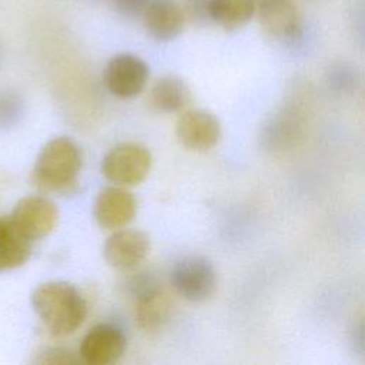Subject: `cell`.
<instances>
[{"label":"cell","instance_id":"7c38bea8","mask_svg":"<svg viewBox=\"0 0 365 365\" xmlns=\"http://www.w3.org/2000/svg\"><path fill=\"white\" fill-rule=\"evenodd\" d=\"M137 214V200L125 188L106 187L94 202V218L106 230H120L127 227Z\"/></svg>","mask_w":365,"mask_h":365},{"label":"cell","instance_id":"7a4b0ae2","mask_svg":"<svg viewBox=\"0 0 365 365\" xmlns=\"http://www.w3.org/2000/svg\"><path fill=\"white\" fill-rule=\"evenodd\" d=\"M81 165L80 147L68 137H56L38 153L31 178L43 191L73 194L78 188Z\"/></svg>","mask_w":365,"mask_h":365},{"label":"cell","instance_id":"2e32d148","mask_svg":"<svg viewBox=\"0 0 365 365\" xmlns=\"http://www.w3.org/2000/svg\"><path fill=\"white\" fill-rule=\"evenodd\" d=\"M252 0H210L208 20L225 30H235L254 17Z\"/></svg>","mask_w":365,"mask_h":365},{"label":"cell","instance_id":"d6986e66","mask_svg":"<svg viewBox=\"0 0 365 365\" xmlns=\"http://www.w3.org/2000/svg\"><path fill=\"white\" fill-rule=\"evenodd\" d=\"M41 364H76L78 362V358L73 355V352L63 349V348H53L43 354V356L38 359Z\"/></svg>","mask_w":365,"mask_h":365},{"label":"cell","instance_id":"8992f818","mask_svg":"<svg viewBox=\"0 0 365 365\" xmlns=\"http://www.w3.org/2000/svg\"><path fill=\"white\" fill-rule=\"evenodd\" d=\"M9 218L19 232L34 244L57 227L58 210L47 197L29 195L14 205Z\"/></svg>","mask_w":365,"mask_h":365},{"label":"cell","instance_id":"5bb4252c","mask_svg":"<svg viewBox=\"0 0 365 365\" xmlns=\"http://www.w3.org/2000/svg\"><path fill=\"white\" fill-rule=\"evenodd\" d=\"M33 245L19 232L9 215L0 217V272L26 264L31 255Z\"/></svg>","mask_w":365,"mask_h":365},{"label":"cell","instance_id":"9a60e30c","mask_svg":"<svg viewBox=\"0 0 365 365\" xmlns=\"http://www.w3.org/2000/svg\"><path fill=\"white\" fill-rule=\"evenodd\" d=\"M151 106L163 113H180L191 101L188 84L177 76H164L158 78L150 90Z\"/></svg>","mask_w":365,"mask_h":365},{"label":"cell","instance_id":"277c9868","mask_svg":"<svg viewBox=\"0 0 365 365\" xmlns=\"http://www.w3.org/2000/svg\"><path fill=\"white\" fill-rule=\"evenodd\" d=\"M150 150L138 143H123L113 147L103 158L101 173L115 185L134 187L145 180L151 170Z\"/></svg>","mask_w":365,"mask_h":365},{"label":"cell","instance_id":"3957f363","mask_svg":"<svg viewBox=\"0 0 365 365\" xmlns=\"http://www.w3.org/2000/svg\"><path fill=\"white\" fill-rule=\"evenodd\" d=\"M135 324L144 332L160 331L170 319L173 302L161 284L150 277L140 275L131 281Z\"/></svg>","mask_w":365,"mask_h":365},{"label":"cell","instance_id":"4fadbf2b","mask_svg":"<svg viewBox=\"0 0 365 365\" xmlns=\"http://www.w3.org/2000/svg\"><path fill=\"white\" fill-rule=\"evenodd\" d=\"M144 27L155 40L175 38L185 21L182 7L174 0H153L143 13Z\"/></svg>","mask_w":365,"mask_h":365},{"label":"cell","instance_id":"5b68a950","mask_svg":"<svg viewBox=\"0 0 365 365\" xmlns=\"http://www.w3.org/2000/svg\"><path fill=\"white\" fill-rule=\"evenodd\" d=\"M171 284L184 299L201 302L215 289V269L205 257L187 255L173 267Z\"/></svg>","mask_w":365,"mask_h":365},{"label":"cell","instance_id":"8fae6325","mask_svg":"<svg viewBox=\"0 0 365 365\" xmlns=\"http://www.w3.org/2000/svg\"><path fill=\"white\" fill-rule=\"evenodd\" d=\"M150 252V238L140 230L120 228L108 237L104 245L106 261L120 269L130 271L137 268Z\"/></svg>","mask_w":365,"mask_h":365},{"label":"cell","instance_id":"e0dca14e","mask_svg":"<svg viewBox=\"0 0 365 365\" xmlns=\"http://www.w3.org/2000/svg\"><path fill=\"white\" fill-rule=\"evenodd\" d=\"M151 1L153 0H111L114 9L125 17L143 16Z\"/></svg>","mask_w":365,"mask_h":365},{"label":"cell","instance_id":"6da1fadb","mask_svg":"<svg viewBox=\"0 0 365 365\" xmlns=\"http://www.w3.org/2000/svg\"><path fill=\"white\" fill-rule=\"evenodd\" d=\"M31 305L50 334L67 336L74 334L87 317V304L78 289L64 281L40 284L33 295Z\"/></svg>","mask_w":365,"mask_h":365},{"label":"cell","instance_id":"52a82bcc","mask_svg":"<svg viewBox=\"0 0 365 365\" xmlns=\"http://www.w3.org/2000/svg\"><path fill=\"white\" fill-rule=\"evenodd\" d=\"M264 31L279 41H295L302 33V16L294 0H252Z\"/></svg>","mask_w":365,"mask_h":365},{"label":"cell","instance_id":"9c48e42d","mask_svg":"<svg viewBox=\"0 0 365 365\" xmlns=\"http://www.w3.org/2000/svg\"><path fill=\"white\" fill-rule=\"evenodd\" d=\"M125 345V336L118 327L97 324L83 336L78 361L86 365H110L123 356Z\"/></svg>","mask_w":365,"mask_h":365},{"label":"cell","instance_id":"ba28073f","mask_svg":"<svg viewBox=\"0 0 365 365\" xmlns=\"http://www.w3.org/2000/svg\"><path fill=\"white\" fill-rule=\"evenodd\" d=\"M150 68L138 56L121 53L110 58L106 67L104 80L108 91L120 98L138 96L147 86Z\"/></svg>","mask_w":365,"mask_h":365},{"label":"cell","instance_id":"30bf717a","mask_svg":"<svg viewBox=\"0 0 365 365\" xmlns=\"http://www.w3.org/2000/svg\"><path fill=\"white\" fill-rule=\"evenodd\" d=\"M175 135L188 150L208 151L215 147L221 138V124L220 120L207 110H182L175 124Z\"/></svg>","mask_w":365,"mask_h":365},{"label":"cell","instance_id":"ac0fdd59","mask_svg":"<svg viewBox=\"0 0 365 365\" xmlns=\"http://www.w3.org/2000/svg\"><path fill=\"white\" fill-rule=\"evenodd\" d=\"M208 1L210 0H184V16L192 21H208Z\"/></svg>","mask_w":365,"mask_h":365}]
</instances>
